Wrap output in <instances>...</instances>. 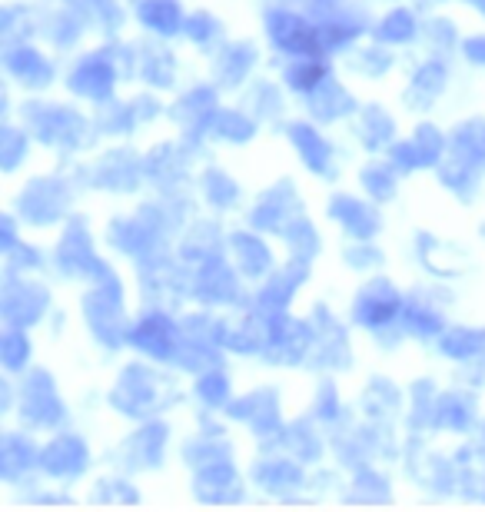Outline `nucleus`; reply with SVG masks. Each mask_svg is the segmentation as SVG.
Masks as SVG:
<instances>
[{
    "mask_svg": "<svg viewBox=\"0 0 485 512\" xmlns=\"http://www.w3.org/2000/svg\"><path fill=\"white\" fill-rule=\"evenodd\" d=\"M80 197L84 183L77 177V167L54 160L50 167H34L20 177L7 207L24 220L34 237H50L80 210Z\"/></svg>",
    "mask_w": 485,
    "mask_h": 512,
    "instance_id": "7ed1b4c3",
    "label": "nucleus"
},
{
    "mask_svg": "<svg viewBox=\"0 0 485 512\" xmlns=\"http://www.w3.org/2000/svg\"><path fill=\"white\" fill-rule=\"evenodd\" d=\"M422 24H426V10L416 0H396V4L376 7L369 37L399 54H412L422 44Z\"/></svg>",
    "mask_w": 485,
    "mask_h": 512,
    "instance_id": "c9c22d12",
    "label": "nucleus"
},
{
    "mask_svg": "<svg viewBox=\"0 0 485 512\" xmlns=\"http://www.w3.org/2000/svg\"><path fill=\"white\" fill-rule=\"evenodd\" d=\"M406 114L396 100H386L379 94H366L363 104L356 107L353 120L343 127V137L349 143V150L356 157H366V153H386L392 143L402 137L406 130Z\"/></svg>",
    "mask_w": 485,
    "mask_h": 512,
    "instance_id": "b1692460",
    "label": "nucleus"
},
{
    "mask_svg": "<svg viewBox=\"0 0 485 512\" xmlns=\"http://www.w3.org/2000/svg\"><path fill=\"white\" fill-rule=\"evenodd\" d=\"M183 350V323L180 310L170 306H137L127 326V353L143 360L177 366Z\"/></svg>",
    "mask_w": 485,
    "mask_h": 512,
    "instance_id": "5701e85b",
    "label": "nucleus"
},
{
    "mask_svg": "<svg viewBox=\"0 0 485 512\" xmlns=\"http://www.w3.org/2000/svg\"><path fill=\"white\" fill-rule=\"evenodd\" d=\"M270 67H273L270 50H266L260 34H230L200 64L203 74L210 77L226 97H236L246 84H253V80Z\"/></svg>",
    "mask_w": 485,
    "mask_h": 512,
    "instance_id": "2eb2a0df",
    "label": "nucleus"
},
{
    "mask_svg": "<svg viewBox=\"0 0 485 512\" xmlns=\"http://www.w3.org/2000/svg\"><path fill=\"white\" fill-rule=\"evenodd\" d=\"M273 70H276V77L283 80V87L290 90L296 107H299L303 100L313 97L316 90L336 74L339 60L323 54V50H316V54H299V57H290V60H280V64H273Z\"/></svg>",
    "mask_w": 485,
    "mask_h": 512,
    "instance_id": "a19ab883",
    "label": "nucleus"
},
{
    "mask_svg": "<svg viewBox=\"0 0 485 512\" xmlns=\"http://www.w3.org/2000/svg\"><path fill=\"white\" fill-rule=\"evenodd\" d=\"M459 60L412 50L406 54L402 74L396 80V104L409 120L416 117H439V110L456 94Z\"/></svg>",
    "mask_w": 485,
    "mask_h": 512,
    "instance_id": "9d476101",
    "label": "nucleus"
},
{
    "mask_svg": "<svg viewBox=\"0 0 485 512\" xmlns=\"http://www.w3.org/2000/svg\"><path fill=\"white\" fill-rule=\"evenodd\" d=\"M127 90V77H123L117 37L113 40H90L70 57H64V77H60V94L84 107H100L107 100L120 97Z\"/></svg>",
    "mask_w": 485,
    "mask_h": 512,
    "instance_id": "1a4fd4ad",
    "label": "nucleus"
},
{
    "mask_svg": "<svg viewBox=\"0 0 485 512\" xmlns=\"http://www.w3.org/2000/svg\"><path fill=\"white\" fill-rule=\"evenodd\" d=\"M406 406H409L406 386L392 380V376H369L363 389H359V396L353 399L356 416L379 429H402V423H406Z\"/></svg>",
    "mask_w": 485,
    "mask_h": 512,
    "instance_id": "2f4dec72",
    "label": "nucleus"
},
{
    "mask_svg": "<svg viewBox=\"0 0 485 512\" xmlns=\"http://www.w3.org/2000/svg\"><path fill=\"white\" fill-rule=\"evenodd\" d=\"M402 64H406V54L379 44L373 37L359 40L353 50H346V54L339 57V70H343L359 90L392 87L402 74Z\"/></svg>",
    "mask_w": 485,
    "mask_h": 512,
    "instance_id": "c756f323",
    "label": "nucleus"
},
{
    "mask_svg": "<svg viewBox=\"0 0 485 512\" xmlns=\"http://www.w3.org/2000/svg\"><path fill=\"white\" fill-rule=\"evenodd\" d=\"M286 389L276 380H260L253 386H240V393L226 409V419L236 433L250 436L256 446L266 443H280L286 423L293 419V413L286 409Z\"/></svg>",
    "mask_w": 485,
    "mask_h": 512,
    "instance_id": "9b49d317",
    "label": "nucleus"
},
{
    "mask_svg": "<svg viewBox=\"0 0 485 512\" xmlns=\"http://www.w3.org/2000/svg\"><path fill=\"white\" fill-rule=\"evenodd\" d=\"M84 193L110 200H137L147 193V167H143V143L140 140H113L97 143L87 157L74 160Z\"/></svg>",
    "mask_w": 485,
    "mask_h": 512,
    "instance_id": "0eeeda50",
    "label": "nucleus"
},
{
    "mask_svg": "<svg viewBox=\"0 0 485 512\" xmlns=\"http://www.w3.org/2000/svg\"><path fill=\"white\" fill-rule=\"evenodd\" d=\"M326 223L323 217H313V210L303 213L290 230L280 237V250L283 256H290V260H299V263H309V266H316L319 263V256L326 253Z\"/></svg>",
    "mask_w": 485,
    "mask_h": 512,
    "instance_id": "de8ad7c7",
    "label": "nucleus"
},
{
    "mask_svg": "<svg viewBox=\"0 0 485 512\" xmlns=\"http://www.w3.org/2000/svg\"><path fill=\"white\" fill-rule=\"evenodd\" d=\"M246 476H250V489L276 499H290L299 489H309V476L313 469L299 463L293 453H286L280 443L256 446V453L246 459Z\"/></svg>",
    "mask_w": 485,
    "mask_h": 512,
    "instance_id": "a878e982",
    "label": "nucleus"
},
{
    "mask_svg": "<svg viewBox=\"0 0 485 512\" xmlns=\"http://www.w3.org/2000/svg\"><path fill=\"white\" fill-rule=\"evenodd\" d=\"M250 197L253 193L246 190L243 177L226 167V163H220L216 157H206L200 163V170L193 177V200L203 213H213V217L226 223L243 220Z\"/></svg>",
    "mask_w": 485,
    "mask_h": 512,
    "instance_id": "393cba45",
    "label": "nucleus"
},
{
    "mask_svg": "<svg viewBox=\"0 0 485 512\" xmlns=\"http://www.w3.org/2000/svg\"><path fill=\"white\" fill-rule=\"evenodd\" d=\"M70 399L60 393L57 373H50L44 363L30 366L24 376H17V406L7 423H20L34 429L37 436L57 433L70 426Z\"/></svg>",
    "mask_w": 485,
    "mask_h": 512,
    "instance_id": "f8f14e48",
    "label": "nucleus"
},
{
    "mask_svg": "<svg viewBox=\"0 0 485 512\" xmlns=\"http://www.w3.org/2000/svg\"><path fill=\"white\" fill-rule=\"evenodd\" d=\"M363 97H366L363 90H359L353 80L343 74V70H336V74L329 77L313 97L299 104V110H303L306 117H313L316 124L343 133V127L349 124V120H353L356 107L363 104Z\"/></svg>",
    "mask_w": 485,
    "mask_h": 512,
    "instance_id": "72a5a7b5",
    "label": "nucleus"
},
{
    "mask_svg": "<svg viewBox=\"0 0 485 512\" xmlns=\"http://www.w3.org/2000/svg\"><path fill=\"white\" fill-rule=\"evenodd\" d=\"M339 263H343L356 280H363V276L389 270V253L383 247V240H343Z\"/></svg>",
    "mask_w": 485,
    "mask_h": 512,
    "instance_id": "864d4df0",
    "label": "nucleus"
},
{
    "mask_svg": "<svg viewBox=\"0 0 485 512\" xmlns=\"http://www.w3.org/2000/svg\"><path fill=\"white\" fill-rule=\"evenodd\" d=\"M190 0H130L133 34L153 40H180Z\"/></svg>",
    "mask_w": 485,
    "mask_h": 512,
    "instance_id": "79ce46f5",
    "label": "nucleus"
},
{
    "mask_svg": "<svg viewBox=\"0 0 485 512\" xmlns=\"http://www.w3.org/2000/svg\"><path fill=\"white\" fill-rule=\"evenodd\" d=\"M250 296V283L233 270V263L226 256H216V260L190 270V306L233 313L250 303Z\"/></svg>",
    "mask_w": 485,
    "mask_h": 512,
    "instance_id": "cd10ccee",
    "label": "nucleus"
},
{
    "mask_svg": "<svg viewBox=\"0 0 485 512\" xmlns=\"http://www.w3.org/2000/svg\"><path fill=\"white\" fill-rule=\"evenodd\" d=\"M87 503H140V479L113 466L87 479Z\"/></svg>",
    "mask_w": 485,
    "mask_h": 512,
    "instance_id": "603ef678",
    "label": "nucleus"
},
{
    "mask_svg": "<svg viewBox=\"0 0 485 512\" xmlns=\"http://www.w3.org/2000/svg\"><path fill=\"white\" fill-rule=\"evenodd\" d=\"M319 217L339 240H383L386 233V207L346 180L326 190Z\"/></svg>",
    "mask_w": 485,
    "mask_h": 512,
    "instance_id": "f3484780",
    "label": "nucleus"
},
{
    "mask_svg": "<svg viewBox=\"0 0 485 512\" xmlns=\"http://www.w3.org/2000/svg\"><path fill=\"white\" fill-rule=\"evenodd\" d=\"M226 260L233 263V270L240 273L253 290V286H260L266 276L283 263V250H280V240H273L270 233L256 230L243 220H233L230 233H226Z\"/></svg>",
    "mask_w": 485,
    "mask_h": 512,
    "instance_id": "bb28decb",
    "label": "nucleus"
},
{
    "mask_svg": "<svg viewBox=\"0 0 485 512\" xmlns=\"http://www.w3.org/2000/svg\"><path fill=\"white\" fill-rule=\"evenodd\" d=\"M187 406V376H180L173 366L127 356L103 393V406L123 423H140V419L167 416L173 406Z\"/></svg>",
    "mask_w": 485,
    "mask_h": 512,
    "instance_id": "f257e3e1",
    "label": "nucleus"
},
{
    "mask_svg": "<svg viewBox=\"0 0 485 512\" xmlns=\"http://www.w3.org/2000/svg\"><path fill=\"white\" fill-rule=\"evenodd\" d=\"M14 117L34 133L40 153L54 157L57 163H74L80 157H87L100 143L90 107L77 104L67 94L20 97Z\"/></svg>",
    "mask_w": 485,
    "mask_h": 512,
    "instance_id": "f03ea898",
    "label": "nucleus"
},
{
    "mask_svg": "<svg viewBox=\"0 0 485 512\" xmlns=\"http://www.w3.org/2000/svg\"><path fill=\"white\" fill-rule=\"evenodd\" d=\"M190 489L203 503H236L250 489V476H246V463H240V453L213 459L190 473Z\"/></svg>",
    "mask_w": 485,
    "mask_h": 512,
    "instance_id": "e433bc0d",
    "label": "nucleus"
},
{
    "mask_svg": "<svg viewBox=\"0 0 485 512\" xmlns=\"http://www.w3.org/2000/svg\"><path fill=\"white\" fill-rule=\"evenodd\" d=\"M389 163L402 173V180L432 177L436 167L449 157V124L439 117H416L409 120V130L386 150Z\"/></svg>",
    "mask_w": 485,
    "mask_h": 512,
    "instance_id": "412c9836",
    "label": "nucleus"
},
{
    "mask_svg": "<svg viewBox=\"0 0 485 512\" xmlns=\"http://www.w3.org/2000/svg\"><path fill=\"white\" fill-rule=\"evenodd\" d=\"M479 233H482V243H485V217H482V227H479Z\"/></svg>",
    "mask_w": 485,
    "mask_h": 512,
    "instance_id": "13d9d810",
    "label": "nucleus"
},
{
    "mask_svg": "<svg viewBox=\"0 0 485 512\" xmlns=\"http://www.w3.org/2000/svg\"><path fill=\"white\" fill-rule=\"evenodd\" d=\"M263 133H270L266 130L260 120H256L250 110H246L240 100H226V104L216 110V117H213V124L210 130H206V147H210L213 153L220 150V153H236V150H250L256 140L263 137Z\"/></svg>",
    "mask_w": 485,
    "mask_h": 512,
    "instance_id": "4c0bfd02",
    "label": "nucleus"
},
{
    "mask_svg": "<svg viewBox=\"0 0 485 512\" xmlns=\"http://www.w3.org/2000/svg\"><path fill=\"white\" fill-rule=\"evenodd\" d=\"M40 439L34 429L20 423H4L0 433V479L7 489L34 486L40 479Z\"/></svg>",
    "mask_w": 485,
    "mask_h": 512,
    "instance_id": "7c9ffc66",
    "label": "nucleus"
},
{
    "mask_svg": "<svg viewBox=\"0 0 485 512\" xmlns=\"http://www.w3.org/2000/svg\"><path fill=\"white\" fill-rule=\"evenodd\" d=\"M233 100H240V104L250 110V114L260 120V124L270 133H280V127L299 110L296 100L290 97V90L283 87V80L276 77L273 67L263 70L253 84H246Z\"/></svg>",
    "mask_w": 485,
    "mask_h": 512,
    "instance_id": "f704fd0d",
    "label": "nucleus"
},
{
    "mask_svg": "<svg viewBox=\"0 0 485 512\" xmlns=\"http://www.w3.org/2000/svg\"><path fill=\"white\" fill-rule=\"evenodd\" d=\"M64 57L50 50L40 37L4 44V84L20 97H47L60 90Z\"/></svg>",
    "mask_w": 485,
    "mask_h": 512,
    "instance_id": "4468645a",
    "label": "nucleus"
},
{
    "mask_svg": "<svg viewBox=\"0 0 485 512\" xmlns=\"http://www.w3.org/2000/svg\"><path fill=\"white\" fill-rule=\"evenodd\" d=\"M233 360L213 363L206 370L193 373L187 380V406H193V413H216L223 416L230 403L240 393V380L233 373Z\"/></svg>",
    "mask_w": 485,
    "mask_h": 512,
    "instance_id": "ea45409f",
    "label": "nucleus"
},
{
    "mask_svg": "<svg viewBox=\"0 0 485 512\" xmlns=\"http://www.w3.org/2000/svg\"><path fill=\"white\" fill-rule=\"evenodd\" d=\"M485 416V393L466 376H456L452 383H442L436 403L429 409L426 419V436L432 439H466L479 433V423Z\"/></svg>",
    "mask_w": 485,
    "mask_h": 512,
    "instance_id": "6ab92c4d",
    "label": "nucleus"
},
{
    "mask_svg": "<svg viewBox=\"0 0 485 512\" xmlns=\"http://www.w3.org/2000/svg\"><path fill=\"white\" fill-rule=\"evenodd\" d=\"M57 306V280L50 273H4L0 286V320L4 326H24L40 330L54 323Z\"/></svg>",
    "mask_w": 485,
    "mask_h": 512,
    "instance_id": "ddd939ff",
    "label": "nucleus"
},
{
    "mask_svg": "<svg viewBox=\"0 0 485 512\" xmlns=\"http://www.w3.org/2000/svg\"><path fill=\"white\" fill-rule=\"evenodd\" d=\"M303 213H309L306 190L299 187V180L293 173H280V177H273L270 183H263L260 190H253L250 203H246L243 223L270 233L273 240H280Z\"/></svg>",
    "mask_w": 485,
    "mask_h": 512,
    "instance_id": "4be33fe9",
    "label": "nucleus"
},
{
    "mask_svg": "<svg viewBox=\"0 0 485 512\" xmlns=\"http://www.w3.org/2000/svg\"><path fill=\"white\" fill-rule=\"evenodd\" d=\"M133 313H137V293L130 270H120V263L77 290L80 330L100 353H127V326Z\"/></svg>",
    "mask_w": 485,
    "mask_h": 512,
    "instance_id": "20e7f679",
    "label": "nucleus"
},
{
    "mask_svg": "<svg viewBox=\"0 0 485 512\" xmlns=\"http://www.w3.org/2000/svg\"><path fill=\"white\" fill-rule=\"evenodd\" d=\"M462 37H466V30H462L459 17L452 14V7L426 10V24H422V44H419V50L459 60Z\"/></svg>",
    "mask_w": 485,
    "mask_h": 512,
    "instance_id": "09e8293b",
    "label": "nucleus"
},
{
    "mask_svg": "<svg viewBox=\"0 0 485 512\" xmlns=\"http://www.w3.org/2000/svg\"><path fill=\"white\" fill-rule=\"evenodd\" d=\"M459 64L466 70H472V74L485 77V24L476 30H466L462 47H459Z\"/></svg>",
    "mask_w": 485,
    "mask_h": 512,
    "instance_id": "5fc2aeb1",
    "label": "nucleus"
},
{
    "mask_svg": "<svg viewBox=\"0 0 485 512\" xmlns=\"http://www.w3.org/2000/svg\"><path fill=\"white\" fill-rule=\"evenodd\" d=\"M256 34L263 37L273 64L319 50V24L306 10V4H283V0L280 4H263Z\"/></svg>",
    "mask_w": 485,
    "mask_h": 512,
    "instance_id": "aec40b11",
    "label": "nucleus"
},
{
    "mask_svg": "<svg viewBox=\"0 0 485 512\" xmlns=\"http://www.w3.org/2000/svg\"><path fill=\"white\" fill-rule=\"evenodd\" d=\"M263 4H280V0H263ZM283 4H306V0H283Z\"/></svg>",
    "mask_w": 485,
    "mask_h": 512,
    "instance_id": "6e6d98bb",
    "label": "nucleus"
},
{
    "mask_svg": "<svg viewBox=\"0 0 485 512\" xmlns=\"http://www.w3.org/2000/svg\"><path fill=\"white\" fill-rule=\"evenodd\" d=\"M309 283H313V266L283 256V263L276 266V270L266 276L260 286H253L250 303L260 306V310H270V313L299 310V303H303Z\"/></svg>",
    "mask_w": 485,
    "mask_h": 512,
    "instance_id": "473e14b6",
    "label": "nucleus"
},
{
    "mask_svg": "<svg viewBox=\"0 0 485 512\" xmlns=\"http://www.w3.org/2000/svg\"><path fill=\"white\" fill-rule=\"evenodd\" d=\"M226 100L230 97H226L206 74L187 80V84L170 97V130H177L183 137H190L206 147L203 137L213 124L216 110H220Z\"/></svg>",
    "mask_w": 485,
    "mask_h": 512,
    "instance_id": "c85d7f7f",
    "label": "nucleus"
},
{
    "mask_svg": "<svg viewBox=\"0 0 485 512\" xmlns=\"http://www.w3.org/2000/svg\"><path fill=\"white\" fill-rule=\"evenodd\" d=\"M117 260L103 250L100 227L87 213H74L57 233H50V276L64 286H80L100 280L103 273H110Z\"/></svg>",
    "mask_w": 485,
    "mask_h": 512,
    "instance_id": "6e6552de",
    "label": "nucleus"
},
{
    "mask_svg": "<svg viewBox=\"0 0 485 512\" xmlns=\"http://www.w3.org/2000/svg\"><path fill=\"white\" fill-rule=\"evenodd\" d=\"M432 353L456 373L476 370L485 363V320H452L432 343Z\"/></svg>",
    "mask_w": 485,
    "mask_h": 512,
    "instance_id": "58836bf2",
    "label": "nucleus"
},
{
    "mask_svg": "<svg viewBox=\"0 0 485 512\" xmlns=\"http://www.w3.org/2000/svg\"><path fill=\"white\" fill-rule=\"evenodd\" d=\"M449 153L485 170V110H469L449 120Z\"/></svg>",
    "mask_w": 485,
    "mask_h": 512,
    "instance_id": "8fccbe9b",
    "label": "nucleus"
},
{
    "mask_svg": "<svg viewBox=\"0 0 485 512\" xmlns=\"http://www.w3.org/2000/svg\"><path fill=\"white\" fill-rule=\"evenodd\" d=\"M37 157H44L24 124L17 117H4V127H0V163H4V177L7 180H20L24 173L37 167Z\"/></svg>",
    "mask_w": 485,
    "mask_h": 512,
    "instance_id": "49530a36",
    "label": "nucleus"
},
{
    "mask_svg": "<svg viewBox=\"0 0 485 512\" xmlns=\"http://www.w3.org/2000/svg\"><path fill=\"white\" fill-rule=\"evenodd\" d=\"M479 439H482V443H485V416H482V423H479V433H476Z\"/></svg>",
    "mask_w": 485,
    "mask_h": 512,
    "instance_id": "4d7b16f0",
    "label": "nucleus"
},
{
    "mask_svg": "<svg viewBox=\"0 0 485 512\" xmlns=\"http://www.w3.org/2000/svg\"><path fill=\"white\" fill-rule=\"evenodd\" d=\"M173 446H177V436H173V426L167 416L127 423V429H123L120 439L113 443V466L137 479L153 476L167 466Z\"/></svg>",
    "mask_w": 485,
    "mask_h": 512,
    "instance_id": "a211bd4d",
    "label": "nucleus"
},
{
    "mask_svg": "<svg viewBox=\"0 0 485 512\" xmlns=\"http://www.w3.org/2000/svg\"><path fill=\"white\" fill-rule=\"evenodd\" d=\"M416 256H419V266L426 270V276L432 280H459L462 273H469L472 266V253L462 247V243H452V240H442L436 233H419L416 240Z\"/></svg>",
    "mask_w": 485,
    "mask_h": 512,
    "instance_id": "c03bdc74",
    "label": "nucleus"
},
{
    "mask_svg": "<svg viewBox=\"0 0 485 512\" xmlns=\"http://www.w3.org/2000/svg\"><path fill=\"white\" fill-rule=\"evenodd\" d=\"M406 300L409 286H402L389 270H379L356 283V290L346 303V320L376 350H402V346H409L399 330Z\"/></svg>",
    "mask_w": 485,
    "mask_h": 512,
    "instance_id": "39448f33",
    "label": "nucleus"
},
{
    "mask_svg": "<svg viewBox=\"0 0 485 512\" xmlns=\"http://www.w3.org/2000/svg\"><path fill=\"white\" fill-rule=\"evenodd\" d=\"M0 366H4L7 376H24L30 366H37L34 330L4 326V333H0Z\"/></svg>",
    "mask_w": 485,
    "mask_h": 512,
    "instance_id": "3c124183",
    "label": "nucleus"
},
{
    "mask_svg": "<svg viewBox=\"0 0 485 512\" xmlns=\"http://www.w3.org/2000/svg\"><path fill=\"white\" fill-rule=\"evenodd\" d=\"M290 157L296 160V167L306 173L309 180L323 183V187H336V183L346 180V173L353 170L349 163L356 160V153L349 150L346 137L339 130H329L323 124H316L313 117H306L303 110L286 120L276 133Z\"/></svg>",
    "mask_w": 485,
    "mask_h": 512,
    "instance_id": "423d86ee",
    "label": "nucleus"
},
{
    "mask_svg": "<svg viewBox=\"0 0 485 512\" xmlns=\"http://www.w3.org/2000/svg\"><path fill=\"white\" fill-rule=\"evenodd\" d=\"M226 37H230V27H226V20L216 14L213 7L190 4V14H187V24H183L180 44L187 47V54L196 60V64H203V60L210 57Z\"/></svg>",
    "mask_w": 485,
    "mask_h": 512,
    "instance_id": "a18cd8bd",
    "label": "nucleus"
},
{
    "mask_svg": "<svg viewBox=\"0 0 485 512\" xmlns=\"http://www.w3.org/2000/svg\"><path fill=\"white\" fill-rule=\"evenodd\" d=\"M97 469V449L84 429L64 426L40 439V479L60 489H77Z\"/></svg>",
    "mask_w": 485,
    "mask_h": 512,
    "instance_id": "dca6fc26",
    "label": "nucleus"
},
{
    "mask_svg": "<svg viewBox=\"0 0 485 512\" xmlns=\"http://www.w3.org/2000/svg\"><path fill=\"white\" fill-rule=\"evenodd\" d=\"M349 180L353 187H359L369 200H376L379 207H392L402 197V173L392 167L386 153H366V157L353 160V170H349Z\"/></svg>",
    "mask_w": 485,
    "mask_h": 512,
    "instance_id": "37998d69",
    "label": "nucleus"
}]
</instances>
